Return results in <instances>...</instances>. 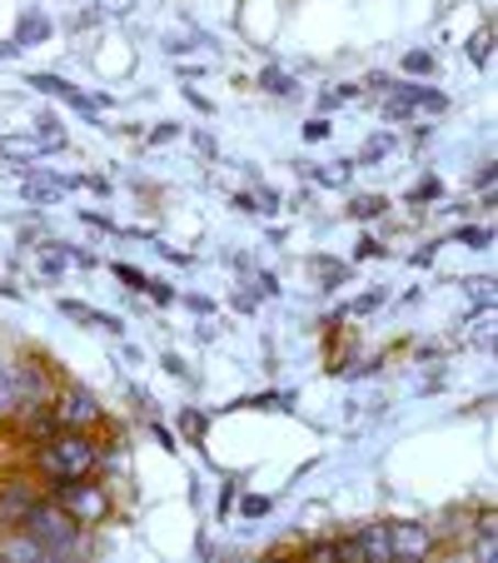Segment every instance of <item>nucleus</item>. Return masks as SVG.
I'll list each match as a JSON object with an SVG mask.
<instances>
[{"mask_svg":"<svg viewBox=\"0 0 498 563\" xmlns=\"http://www.w3.org/2000/svg\"><path fill=\"white\" fill-rule=\"evenodd\" d=\"M80 529H86V523L75 519V514L65 509L60 499H55V504L35 499L31 514L21 519V533H31V539L41 543L45 559H60V553H75V549H80Z\"/></svg>","mask_w":498,"mask_h":563,"instance_id":"f257e3e1","label":"nucleus"},{"mask_svg":"<svg viewBox=\"0 0 498 563\" xmlns=\"http://www.w3.org/2000/svg\"><path fill=\"white\" fill-rule=\"evenodd\" d=\"M96 444L86 439V429H60V434L45 439L41 449V474L51 478H90L96 468Z\"/></svg>","mask_w":498,"mask_h":563,"instance_id":"f03ea898","label":"nucleus"},{"mask_svg":"<svg viewBox=\"0 0 498 563\" xmlns=\"http://www.w3.org/2000/svg\"><path fill=\"white\" fill-rule=\"evenodd\" d=\"M55 499H60L80 523H100L110 514L106 489H100V484H86V478H55Z\"/></svg>","mask_w":498,"mask_h":563,"instance_id":"7ed1b4c3","label":"nucleus"},{"mask_svg":"<svg viewBox=\"0 0 498 563\" xmlns=\"http://www.w3.org/2000/svg\"><path fill=\"white\" fill-rule=\"evenodd\" d=\"M55 399V384L41 360H15V409H41Z\"/></svg>","mask_w":498,"mask_h":563,"instance_id":"20e7f679","label":"nucleus"},{"mask_svg":"<svg viewBox=\"0 0 498 563\" xmlns=\"http://www.w3.org/2000/svg\"><path fill=\"white\" fill-rule=\"evenodd\" d=\"M55 419H60V429H90L100 424V405H96V394L80 389V384H70V389L55 394Z\"/></svg>","mask_w":498,"mask_h":563,"instance_id":"39448f33","label":"nucleus"},{"mask_svg":"<svg viewBox=\"0 0 498 563\" xmlns=\"http://www.w3.org/2000/svg\"><path fill=\"white\" fill-rule=\"evenodd\" d=\"M41 499L31 478H5L0 484V529H21V519L31 514V504Z\"/></svg>","mask_w":498,"mask_h":563,"instance_id":"423d86ee","label":"nucleus"},{"mask_svg":"<svg viewBox=\"0 0 498 563\" xmlns=\"http://www.w3.org/2000/svg\"><path fill=\"white\" fill-rule=\"evenodd\" d=\"M389 543H394V559H424L434 549V533L424 523H389Z\"/></svg>","mask_w":498,"mask_h":563,"instance_id":"0eeeda50","label":"nucleus"},{"mask_svg":"<svg viewBox=\"0 0 498 563\" xmlns=\"http://www.w3.org/2000/svg\"><path fill=\"white\" fill-rule=\"evenodd\" d=\"M60 314H65V319H80V324H90V330H110V334L125 330V324H120L115 314H100V309L80 305V299H60Z\"/></svg>","mask_w":498,"mask_h":563,"instance_id":"6e6552de","label":"nucleus"},{"mask_svg":"<svg viewBox=\"0 0 498 563\" xmlns=\"http://www.w3.org/2000/svg\"><path fill=\"white\" fill-rule=\"evenodd\" d=\"M25 86H35V90H45V96H65V100H75V106H86V110H96V100H86V96H75L70 86H65L60 75H31Z\"/></svg>","mask_w":498,"mask_h":563,"instance_id":"1a4fd4ad","label":"nucleus"},{"mask_svg":"<svg viewBox=\"0 0 498 563\" xmlns=\"http://www.w3.org/2000/svg\"><path fill=\"white\" fill-rule=\"evenodd\" d=\"M60 140H0V155H21V159H35L45 150H55Z\"/></svg>","mask_w":498,"mask_h":563,"instance_id":"9d476101","label":"nucleus"},{"mask_svg":"<svg viewBox=\"0 0 498 563\" xmlns=\"http://www.w3.org/2000/svg\"><path fill=\"white\" fill-rule=\"evenodd\" d=\"M15 409V360H0V415Z\"/></svg>","mask_w":498,"mask_h":563,"instance_id":"9b49d317","label":"nucleus"},{"mask_svg":"<svg viewBox=\"0 0 498 563\" xmlns=\"http://www.w3.org/2000/svg\"><path fill=\"white\" fill-rule=\"evenodd\" d=\"M0 553H5V559H45V549L31 539V533H21V539H11V543H5V549H0Z\"/></svg>","mask_w":498,"mask_h":563,"instance_id":"f8f14e48","label":"nucleus"},{"mask_svg":"<svg viewBox=\"0 0 498 563\" xmlns=\"http://www.w3.org/2000/svg\"><path fill=\"white\" fill-rule=\"evenodd\" d=\"M45 35H51V21H45V15H31V21L21 25V41L15 45H31V41H45Z\"/></svg>","mask_w":498,"mask_h":563,"instance_id":"ddd939ff","label":"nucleus"},{"mask_svg":"<svg viewBox=\"0 0 498 563\" xmlns=\"http://www.w3.org/2000/svg\"><path fill=\"white\" fill-rule=\"evenodd\" d=\"M259 86L275 90V96H295V80H289L285 70H265V75H259Z\"/></svg>","mask_w":498,"mask_h":563,"instance_id":"4468645a","label":"nucleus"},{"mask_svg":"<svg viewBox=\"0 0 498 563\" xmlns=\"http://www.w3.org/2000/svg\"><path fill=\"white\" fill-rule=\"evenodd\" d=\"M403 70H409V75L434 70V55H429V51H409V55H403Z\"/></svg>","mask_w":498,"mask_h":563,"instance_id":"2eb2a0df","label":"nucleus"},{"mask_svg":"<svg viewBox=\"0 0 498 563\" xmlns=\"http://www.w3.org/2000/svg\"><path fill=\"white\" fill-rule=\"evenodd\" d=\"M379 210H384V200H374V195H369V200H354V205H350L354 220H374Z\"/></svg>","mask_w":498,"mask_h":563,"instance_id":"dca6fc26","label":"nucleus"},{"mask_svg":"<svg viewBox=\"0 0 498 563\" xmlns=\"http://www.w3.org/2000/svg\"><path fill=\"white\" fill-rule=\"evenodd\" d=\"M115 275H120V279H125V285H130V289H150V279H145V275H140V269H130V265H115Z\"/></svg>","mask_w":498,"mask_h":563,"instance_id":"f3484780","label":"nucleus"},{"mask_svg":"<svg viewBox=\"0 0 498 563\" xmlns=\"http://www.w3.org/2000/svg\"><path fill=\"white\" fill-rule=\"evenodd\" d=\"M180 424H185V434H190V439H200L210 419H204V415H190V409H185V419H180Z\"/></svg>","mask_w":498,"mask_h":563,"instance_id":"a211bd4d","label":"nucleus"},{"mask_svg":"<svg viewBox=\"0 0 498 563\" xmlns=\"http://www.w3.org/2000/svg\"><path fill=\"white\" fill-rule=\"evenodd\" d=\"M25 195L41 205V200H55V195H60V185H25Z\"/></svg>","mask_w":498,"mask_h":563,"instance_id":"6ab92c4d","label":"nucleus"},{"mask_svg":"<svg viewBox=\"0 0 498 563\" xmlns=\"http://www.w3.org/2000/svg\"><path fill=\"white\" fill-rule=\"evenodd\" d=\"M478 344H494V314H478Z\"/></svg>","mask_w":498,"mask_h":563,"instance_id":"aec40b11","label":"nucleus"},{"mask_svg":"<svg viewBox=\"0 0 498 563\" xmlns=\"http://www.w3.org/2000/svg\"><path fill=\"white\" fill-rule=\"evenodd\" d=\"M458 240H464V245H474V250H484L488 245V230H458Z\"/></svg>","mask_w":498,"mask_h":563,"instance_id":"412c9836","label":"nucleus"},{"mask_svg":"<svg viewBox=\"0 0 498 563\" xmlns=\"http://www.w3.org/2000/svg\"><path fill=\"white\" fill-rule=\"evenodd\" d=\"M244 514H250V519H259V514H269V499H259V494H255V499H244Z\"/></svg>","mask_w":498,"mask_h":563,"instance_id":"4be33fe9","label":"nucleus"},{"mask_svg":"<svg viewBox=\"0 0 498 563\" xmlns=\"http://www.w3.org/2000/svg\"><path fill=\"white\" fill-rule=\"evenodd\" d=\"M488 41H494V35H488V31L474 41V60H478V65H488Z\"/></svg>","mask_w":498,"mask_h":563,"instance_id":"5701e85b","label":"nucleus"},{"mask_svg":"<svg viewBox=\"0 0 498 563\" xmlns=\"http://www.w3.org/2000/svg\"><path fill=\"white\" fill-rule=\"evenodd\" d=\"M434 195H439V180H424L419 190H413V200H434Z\"/></svg>","mask_w":498,"mask_h":563,"instance_id":"b1692460","label":"nucleus"},{"mask_svg":"<svg viewBox=\"0 0 498 563\" xmlns=\"http://www.w3.org/2000/svg\"><path fill=\"white\" fill-rule=\"evenodd\" d=\"M329 135V125L324 120H314V125H305V140H324Z\"/></svg>","mask_w":498,"mask_h":563,"instance_id":"393cba45","label":"nucleus"},{"mask_svg":"<svg viewBox=\"0 0 498 563\" xmlns=\"http://www.w3.org/2000/svg\"><path fill=\"white\" fill-rule=\"evenodd\" d=\"M100 11H115L120 15V11H125V0H100Z\"/></svg>","mask_w":498,"mask_h":563,"instance_id":"a878e982","label":"nucleus"}]
</instances>
